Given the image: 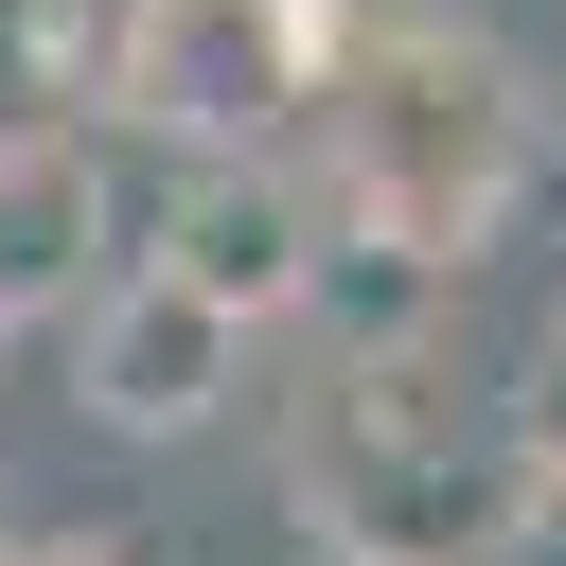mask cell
Here are the masks:
<instances>
[{
    "mask_svg": "<svg viewBox=\"0 0 566 566\" xmlns=\"http://www.w3.org/2000/svg\"><path fill=\"white\" fill-rule=\"evenodd\" d=\"M230 389H248V318H212V301L159 283V265H124V283L71 318V407H88L106 442H195V424H230Z\"/></svg>",
    "mask_w": 566,
    "mask_h": 566,
    "instance_id": "4",
    "label": "cell"
},
{
    "mask_svg": "<svg viewBox=\"0 0 566 566\" xmlns=\"http://www.w3.org/2000/svg\"><path fill=\"white\" fill-rule=\"evenodd\" d=\"M0 566H159L142 531H35V548H0Z\"/></svg>",
    "mask_w": 566,
    "mask_h": 566,
    "instance_id": "9",
    "label": "cell"
},
{
    "mask_svg": "<svg viewBox=\"0 0 566 566\" xmlns=\"http://www.w3.org/2000/svg\"><path fill=\"white\" fill-rule=\"evenodd\" d=\"M513 442L566 460V301H548V336H531V371H513Z\"/></svg>",
    "mask_w": 566,
    "mask_h": 566,
    "instance_id": "8",
    "label": "cell"
},
{
    "mask_svg": "<svg viewBox=\"0 0 566 566\" xmlns=\"http://www.w3.org/2000/svg\"><path fill=\"white\" fill-rule=\"evenodd\" d=\"M88 301H106V142L0 124V336L88 318Z\"/></svg>",
    "mask_w": 566,
    "mask_h": 566,
    "instance_id": "5",
    "label": "cell"
},
{
    "mask_svg": "<svg viewBox=\"0 0 566 566\" xmlns=\"http://www.w3.org/2000/svg\"><path fill=\"white\" fill-rule=\"evenodd\" d=\"M159 71H177V0H18V106L106 142V124H159Z\"/></svg>",
    "mask_w": 566,
    "mask_h": 566,
    "instance_id": "6",
    "label": "cell"
},
{
    "mask_svg": "<svg viewBox=\"0 0 566 566\" xmlns=\"http://www.w3.org/2000/svg\"><path fill=\"white\" fill-rule=\"evenodd\" d=\"M283 478H301V531L336 566H495V513H513V442L495 460H424V442H371L336 389L301 407Z\"/></svg>",
    "mask_w": 566,
    "mask_h": 566,
    "instance_id": "2",
    "label": "cell"
},
{
    "mask_svg": "<svg viewBox=\"0 0 566 566\" xmlns=\"http://www.w3.org/2000/svg\"><path fill=\"white\" fill-rule=\"evenodd\" d=\"M495 566H566V460L513 442V513H495Z\"/></svg>",
    "mask_w": 566,
    "mask_h": 566,
    "instance_id": "7",
    "label": "cell"
},
{
    "mask_svg": "<svg viewBox=\"0 0 566 566\" xmlns=\"http://www.w3.org/2000/svg\"><path fill=\"white\" fill-rule=\"evenodd\" d=\"M318 248H336V195H318V159H177V195H159V283H195L212 318H318Z\"/></svg>",
    "mask_w": 566,
    "mask_h": 566,
    "instance_id": "3",
    "label": "cell"
},
{
    "mask_svg": "<svg viewBox=\"0 0 566 566\" xmlns=\"http://www.w3.org/2000/svg\"><path fill=\"white\" fill-rule=\"evenodd\" d=\"M531 159H548V88H531L478 18H442V0H389L371 53H354L336 106H318V195H336V230H389V248H424L442 283L495 265Z\"/></svg>",
    "mask_w": 566,
    "mask_h": 566,
    "instance_id": "1",
    "label": "cell"
}]
</instances>
